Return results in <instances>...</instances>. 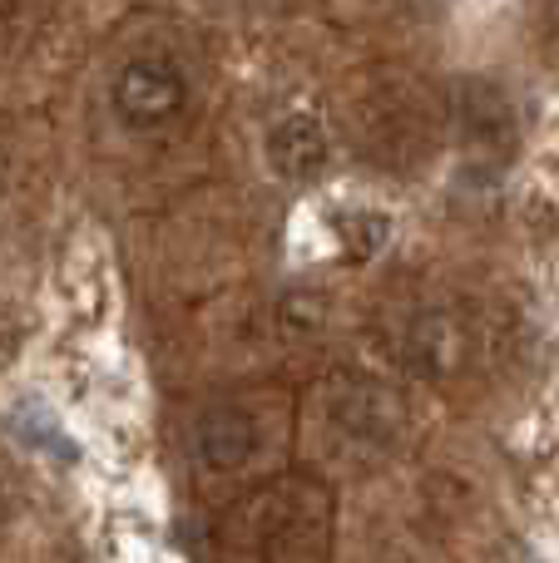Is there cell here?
<instances>
[{"label": "cell", "mask_w": 559, "mask_h": 563, "mask_svg": "<svg viewBox=\"0 0 559 563\" xmlns=\"http://www.w3.org/2000/svg\"><path fill=\"white\" fill-rule=\"evenodd\" d=\"M337 228H342V253L352 257V263H366V257L392 238V223H386L382 213H342Z\"/></svg>", "instance_id": "8992f818"}, {"label": "cell", "mask_w": 559, "mask_h": 563, "mask_svg": "<svg viewBox=\"0 0 559 563\" xmlns=\"http://www.w3.org/2000/svg\"><path fill=\"white\" fill-rule=\"evenodd\" d=\"M257 450V426L248 410L238 406H213L198 416L194 426V455L208 470H243Z\"/></svg>", "instance_id": "3957f363"}, {"label": "cell", "mask_w": 559, "mask_h": 563, "mask_svg": "<svg viewBox=\"0 0 559 563\" xmlns=\"http://www.w3.org/2000/svg\"><path fill=\"white\" fill-rule=\"evenodd\" d=\"M412 361H416V371H446L456 361V351H461V331L451 327L446 317H421L412 327Z\"/></svg>", "instance_id": "5b68a950"}, {"label": "cell", "mask_w": 559, "mask_h": 563, "mask_svg": "<svg viewBox=\"0 0 559 563\" xmlns=\"http://www.w3.org/2000/svg\"><path fill=\"white\" fill-rule=\"evenodd\" d=\"M327 129L317 114H283L267 129V164L283 178H317L327 168Z\"/></svg>", "instance_id": "277c9868"}, {"label": "cell", "mask_w": 559, "mask_h": 563, "mask_svg": "<svg viewBox=\"0 0 559 563\" xmlns=\"http://www.w3.org/2000/svg\"><path fill=\"white\" fill-rule=\"evenodd\" d=\"M327 534V499L313 485H267L248 495L228 515L223 549L228 559L248 563H307V554L322 549Z\"/></svg>", "instance_id": "6da1fadb"}, {"label": "cell", "mask_w": 559, "mask_h": 563, "mask_svg": "<svg viewBox=\"0 0 559 563\" xmlns=\"http://www.w3.org/2000/svg\"><path fill=\"white\" fill-rule=\"evenodd\" d=\"M184 95H188L184 75H178V65L164 55H139L114 75L119 119H124V124H139V129L174 119L178 109H184Z\"/></svg>", "instance_id": "7a4b0ae2"}]
</instances>
